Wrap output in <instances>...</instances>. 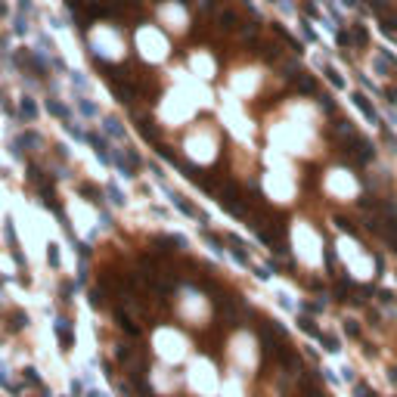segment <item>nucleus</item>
I'll return each mask as SVG.
<instances>
[{"instance_id": "1", "label": "nucleus", "mask_w": 397, "mask_h": 397, "mask_svg": "<svg viewBox=\"0 0 397 397\" xmlns=\"http://www.w3.org/2000/svg\"><path fill=\"white\" fill-rule=\"evenodd\" d=\"M22 112H25L28 118H34V106H31V99H25V102H22Z\"/></svg>"}]
</instances>
